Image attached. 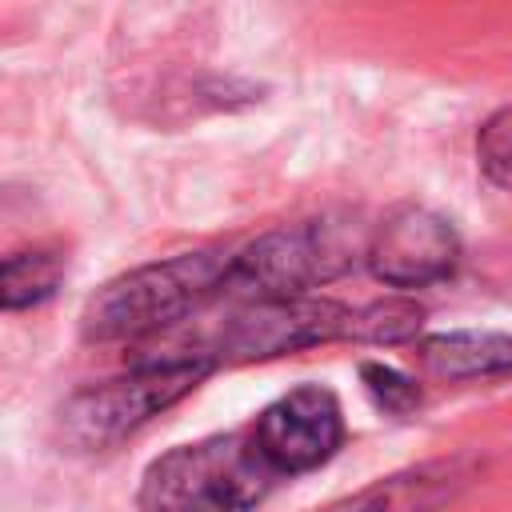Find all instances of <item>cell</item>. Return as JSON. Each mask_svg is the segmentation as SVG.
<instances>
[{
    "label": "cell",
    "instance_id": "8",
    "mask_svg": "<svg viewBox=\"0 0 512 512\" xmlns=\"http://www.w3.org/2000/svg\"><path fill=\"white\" fill-rule=\"evenodd\" d=\"M464 484H468V468L460 460H436V464H420V468L384 476V480L328 504L324 512H436Z\"/></svg>",
    "mask_w": 512,
    "mask_h": 512
},
{
    "label": "cell",
    "instance_id": "7",
    "mask_svg": "<svg viewBox=\"0 0 512 512\" xmlns=\"http://www.w3.org/2000/svg\"><path fill=\"white\" fill-rule=\"evenodd\" d=\"M252 436L280 476H296L332 460L344 440V416L328 388L304 384L272 400L252 424Z\"/></svg>",
    "mask_w": 512,
    "mask_h": 512
},
{
    "label": "cell",
    "instance_id": "6",
    "mask_svg": "<svg viewBox=\"0 0 512 512\" xmlns=\"http://www.w3.org/2000/svg\"><path fill=\"white\" fill-rule=\"evenodd\" d=\"M348 324H352V308L336 300H316V296L252 300L228 316L220 332V352L240 356V360L284 356V352H300L324 340H340L348 336Z\"/></svg>",
    "mask_w": 512,
    "mask_h": 512
},
{
    "label": "cell",
    "instance_id": "12",
    "mask_svg": "<svg viewBox=\"0 0 512 512\" xmlns=\"http://www.w3.org/2000/svg\"><path fill=\"white\" fill-rule=\"evenodd\" d=\"M476 160L492 184L512 188V108L484 120V128L476 132Z\"/></svg>",
    "mask_w": 512,
    "mask_h": 512
},
{
    "label": "cell",
    "instance_id": "9",
    "mask_svg": "<svg viewBox=\"0 0 512 512\" xmlns=\"http://www.w3.org/2000/svg\"><path fill=\"white\" fill-rule=\"evenodd\" d=\"M428 372L448 380H476L512 372V336L500 332H436L420 344Z\"/></svg>",
    "mask_w": 512,
    "mask_h": 512
},
{
    "label": "cell",
    "instance_id": "1",
    "mask_svg": "<svg viewBox=\"0 0 512 512\" xmlns=\"http://www.w3.org/2000/svg\"><path fill=\"white\" fill-rule=\"evenodd\" d=\"M280 472L260 452L252 428L180 444L144 468L140 512H252Z\"/></svg>",
    "mask_w": 512,
    "mask_h": 512
},
{
    "label": "cell",
    "instance_id": "10",
    "mask_svg": "<svg viewBox=\"0 0 512 512\" xmlns=\"http://www.w3.org/2000/svg\"><path fill=\"white\" fill-rule=\"evenodd\" d=\"M60 276H64V256L60 252H48V248L12 252L0 268V304L8 312L32 308V304H40L56 292Z\"/></svg>",
    "mask_w": 512,
    "mask_h": 512
},
{
    "label": "cell",
    "instance_id": "13",
    "mask_svg": "<svg viewBox=\"0 0 512 512\" xmlns=\"http://www.w3.org/2000/svg\"><path fill=\"white\" fill-rule=\"evenodd\" d=\"M360 376H364L372 400H376L380 408H388V412H412V408L420 404L416 380H408L404 372H396V368H388V364H364Z\"/></svg>",
    "mask_w": 512,
    "mask_h": 512
},
{
    "label": "cell",
    "instance_id": "4",
    "mask_svg": "<svg viewBox=\"0 0 512 512\" xmlns=\"http://www.w3.org/2000/svg\"><path fill=\"white\" fill-rule=\"evenodd\" d=\"M348 224L304 220L292 228H276L232 256L224 292H240L248 300H296L312 288L340 276L356 256Z\"/></svg>",
    "mask_w": 512,
    "mask_h": 512
},
{
    "label": "cell",
    "instance_id": "5",
    "mask_svg": "<svg viewBox=\"0 0 512 512\" xmlns=\"http://www.w3.org/2000/svg\"><path fill=\"white\" fill-rule=\"evenodd\" d=\"M364 260L388 288H424L456 272L460 236L440 212L404 204L376 224L364 244Z\"/></svg>",
    "mask_w": 512,
    "mask_h": 512
},
{
    "label": "cell",
    "instance_id": "11",
    "mask_svg": "<svg viewBox=\"0 0 512 512\" xmlns=\"http://www.w3.org/2000/svg\"><path fill=\"white\" fill-rule=\"evenodd\" d=\"M420 324H424V308L416 300L392 296V300H376V304L352 308L348 336L364 340V344H400V340L416 336Z\"/></svg>",
    "mask_w": 512,
    "mask_h": 512
},
{
    "label": "cell",
    "instance_id": "2",
    "mask_svg": "<svg viewBox=\"0 0 512 512\" xmlns=\"http://www.w3.org/2000/svg\"><path fill=\"white\" fill-rule=\"evenodd\" d=\"M232 256L224 252H180L172 260L140 264L108 280L80 312V332L96 344L140 340L192 316L204 300L224 292Z\"/></svg>",
    "mask_w": 512,
    "mask_h": 512
},
{
    "label": "cell",
    "instance_id": "3",
    "mask_svg": "<svg viewBox=\"0 0 512 512\" xmlns=\"http://www.w3.org/2000/svg\"><path fill=\"white\" fill-rule=\"evenodd\" d=\"M208 372H212V360L204 352L144 360L124 376H112L76 392L60 412L64 436L76 448H112L136 428H144L152 416L184 400Z\"/></svg>",
    "mask_w": 512,
    "mask_h": 512
}]
</instances>
